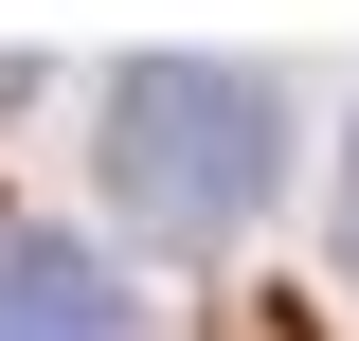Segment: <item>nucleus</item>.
Segmentation results:
<instances>
[{
	"instance_id": "3",
	"label": "nucleus",
	"mask_w": 359,
	"mask_h": 341,
	"mask_svg": "<svg viewBox=\"0 0 359 341\" xmlns=\"http://www.w3.org/2000/svg\"><path fill=\"white\" fill-rule=\"evenodd\" d=\"M341 252H359V162H341Z\"/></svg>"
},
{
	"instance_id": "2",
	"label": "nucleus",
	"mask_w": 359,
	"mask_h": 341,
	"mask_svg": "<svg viewBox=\"0 0 359 341\" xmlns=\"http://www.w3.org/2000/svg\"><path fill=\"white\" fill-rule=\"evenodd\" d=\"M0 341H144V305L54 234H0Z\"/></svg>"
},
{
	"instance_id": "1",
	"label": "nucleus",
	"mask_w": 359,
	"mask_h": 341,
	"mask_svg": "<svg viewBox=\"0 0 359 341\" xmlns=\"http://www.w3.org/2000/svg\"><path fill=\"white\" fill-rule=\"evenodd\" d=\"M269 90L216 72V54H126L108 72V126H90V162H108V215L126 234H233V215L269 198Z\"/></svg>"
}]
</instances>
